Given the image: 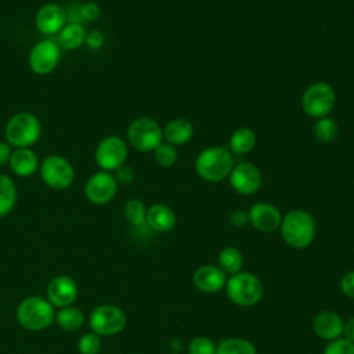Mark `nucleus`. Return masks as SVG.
Masks as SVG:
<instances>
[{
    "label": "nucleus",
    "mask_w": 354,
    "mask_h": 354,
    "mask_svg": "<svg viewBox=\"0 0 354 354\" xmlns=\"http://www.w3.org/2000/svg\"><path fill=\"white\" fill-rule=\"evenodd\" d=\"M256 145V134L249 127H238L232 131L228 141V149L232 153H249Z\"/></svg>",
    "instance_id": "5701e85b"
},
{
    "label": "nucleus",
    "mask_w": 354,
    "mask_h": 354,
    "mask_svg": "<svg viewBox=\"0 0 354 354\" xmlns=\"http://www.w3.org/2000/svg\"><path fill=\"white\" fill-rule=\"evenodd\" d=\"M234 165L232 152L225 145L207 147L195 159L198 176L209 183H218L228 178Z\"/></svg>",
    "instance_id": "f257e3e1"
},
{
    "label": "nucleus",
    "mask_w": 354,
    "mask_h": 354,
    "mask_svg": "<svg viewBox=\"0 0 354 354\" xmlns=\"http://www.w3.org/2000/svg\"><path fill=\"white\" fill-rule=\"evenodd\" d=\"M10 169L19 177L32 176L39 167V158L30 148H17L8 160Z\"/></svg>",
    "instance_id": "aec40b11"
},
{
    "label": "nucleus",
    "mask_w": 354,
    "mask_h": 354,
    "mask_svg": "<svg viewBox=\"0 0 354 354\" xmlns=\"http://www.w3.org/2000/svg\"><path fill=\"white\" fill-rule=\"evenodd\" d=\"M225 290L228 299L241 307L257 304L264 293L263 282L252 272L239 271L227 279Z\"/></svg>",
    "instance_id": "20e7f679"
},
{
    "label": "nucleus",
    "mask_w": 354,
    "mask_h": 354,
    "mask_svg": "<svg viewBox=\"0 0 354 354\" xmlns=\"http://www.w3.org/2000/svg\"><path fill=\"white\" fill-rule=\"evenodd\" d=\"M153 159L162 167H171L178 159V152L174 145L169 142H160L153 149Z\"/></svg>",
    "instance_id": "c756f323"
},
{
    "label": "nucleus",
    "mask_w": 354,
    "mask_h": 354,
    "mask_svg": "<svg viewBox=\"0 0 354 354\" xmlns=\"http://www.w3.org/2000/svg\"><path fill=\"white\" fill-rule=\"evenodd\" d=\"M173 354H178V353H173Z\"/></svg>",
    "instance_id": "a19ab883"
},
{
    "label": "nucleus",
    "mask_w": 354,
    "mask_h": 354,
    "mask_svg": "<svg viewBox=\"0 0 354 354\" xmlns=\"http://www.w3.org/2000/svg\"><path fill=\"white\" fill-rule=\"evenodd\" d=\"M129 155L126 141L119 136L104 137L94 152L95 163L101 170L115 171L118 167L124 165Z\"/></svg>",
    "instance_id": "9d476101"
},
{
    "label": "nucleus",
    "mask_w": 354,
    "mask_h": 354,
    "mask_svg": "<svg viewBox=\"0 0 354 354\" xmlns=\"http://www.w3.org/2000/svg\"><path fill=\"white\" fill-rule=\"evenodd\" d=\"M336 104L335 88L328 82L311 83L301 94L300 105L306 115L314 119L328 116Z\"/></svg>",
    "instance_id": "423d86ee"
},
{
    "label": "nucleus",
    "mask_w": 354,
    "mask_h": 354,
    "mask_svg": "<svg viewBox=\"0 0 354 354\" xmlns=\"http://www.w3.org/2000/svg\"><path fill=\"white\" fill-rule=\"evenodd\" d=\"M61 59V47L57 40L44 39L37 41L29 51L28 64L33 73L48 75L51 73Z\"/></svg>",
    "instance_id": "9b49d317"
},
{
    "label": "nucleus",
    "mask_w": 354,
    "mask_h": 354,
    "mask_svg": "<svg viewBox=\"0 0 354 354\" xmlns=\"http://www.w3.org/2000/svg\"><path fill=\"white\" fill-rule=\"evenodd\" d=\"M340 289L344 296L354 299V271L346 272L340 279Z\"/></svg>",
    "instance_id": "c9c22d12"
},
{
    "label": "nucleus",
    "mask_w": 354,
    "mask_h": 354,
    "mask_svg": "<svg viewBox=\"0 0 354 354\" xmlns=\"http://www.w3.org/2000/svg\"><path fill=\"white\" fill-rule=\"evenodd\" d=\"M113 177H115L118 184L127 185V184L133 183V180H134V170L130 166H127V165H122L120 167H118L115 170Z\"/></svg>",
    "instance_id": "f704fd0d"
},
{
    "label": "nucleus",
    "mask_w": 354,
    "mask_h": 354,
    "mask_svg": "<svg viewBox=\"0 0 354 354\" xmlns=\"http://www.w3.org/2000/svg\"><path fill=\"white\" fill-rule=\"evenodd\" d=\"M230 224L235 228H242L249 223V214L248 212L242 210V209H236L230 214Z\"/></svg>",
    "instance_id": "e433bc0d"
},
{
    "label": "nucleus",
    "mask_w": 354,
    "mask_h": 354,
    "mask_svg": "<svg viewBox=\"0 0 354 354\" xmlns=\"http://www.w3.org/2000/svg\"><path fill=\"white\" fill-rule=\"evenodd\" d=\"M77 285L75 279L68 275H58L53 278L47 286L48 301L59 308L71 306L77 297Z\"/></svg>",
    "instance_id": "dca6fc26"
},
{
    "label": "nucleus",
    "mask_w": 354,
    "mask_h": 354,
    "mask_svg": "<svg viewBox=\"0 0 354 354\" xmlns=\"http://www.w3.org/2000/svg\"><path fill=\"white\" fill-rule=\"evenodd\" d=\"M249 223L260 232H274L279 230L282 214L279 209L268 202H257L248 210Z\"/></svg>",
    "instance_id": "2eb2a0df"
},
{
    "label": "nucleus",
    "mask_w": 354,
    "mask_h": 354,
    "mask_svg": "<svg viewBox=\"0 0 354 354\" xmlns=\"http://www.w3.org/2000/svg\"><path fill=\"white\" fill-rule=\"evenodd\" d=\"M86 36L87 32L82 24L69 22L58 33L57 43L64 50H75L86 41Z\"/></svg>",
    "instance_id": "4be33fe9"
},
{
    "label": "nucleus",
    "mask_w": 354,
    "mask_h": 354,
    "mask_svg": "<svg viewBox=\"0 0 354 354\" xmlns=\"http://www.w3.org/2000/svg\"><path fill=\"white\" fill-rule=\"evenodd\" d=\"M104 40H105V37H104L102 32H100V30L94 29V30H90V32L87 33V36H86V41H84V43H86L90 48H93V50H98L100 47H102Z\"/></svg>",
    "instance_id": "4c0bfd02"
},
{
    "label": "nucleus",
    "mask_w": 354,
    "mask_h": 354,
    "mask_svg": "<svg viewBox=\"0 0 354 354\" xmlns=\"http://www.w3.org/2000/svg\"><path fill=\"white\" fill-rule=\"evenodd\" d=\"M124 217L134 228H144L147 225V207L140 199H129L124 205Z\"/></svg>",
    "instance_id": "cd10ccee"
},
{
    "label": "nucleus",
    "mask_w": 354,
    "mask_h": 354,
    "mask_svg": "<svg viewBox=\"0 0 354 354\" xmlns=\"http://www.w3.org/2000/svg\"><path fill=\"white\" fill-rule=\"evenodd\" d=\"M68 15L64 7L55 3H47L41 6L35 17V25L37 30L46 36L58 35L66 25Z\"/></svg>",
    "instance_id": "4468645a"
},
{
    "label": "nucleus",
    "mask_w": 354,
    "mask_h": 354,
    "mask_svg": "<svg viewBox=\"0 0 354 354\" xmlns=\"http://www.w3.org/2000/svg\"><path fill=\"white\" fill-rule=\"evenodd\" d=\"M88 324L98 336H113L124 329L126 314L118 306L101 304L91 311Z\"/></svg>",
    "instance_id": "6e6552de"
},
{
    "label": "nucleus",
    "mask_w": 354,
    "mask_h": 354,
    "mask_svg": "<svg viewBox=\"0 0 354 354\" xmlns=\"http://www.w3.org/2000/svg\"><path fill=\"white\" fill-rule=\"evenodd\" d=\"M118 191V183L111 171H97L84 184V195L93 205L111 202Z\"/></svg>",
    "instance_id": "ddd939ff"
},
{
    "label": "nucleus",
    "mask_w": 354,
    "mask_h": 354,
    "mask_svg": "<svg viewBox=\"0 0 354 354\" xmlns=\"http://www.w3.org/2000/svg\"><path fill=\"white\" fill-rule=\"evenodd\" d=\"M195 288L203 293H217L225 288L227 274L214 264H205L196 268L192 277Z\"/></svg>",
    "instance_id": "f3484780"
},
{
    "label": "nucleus",
    "mask_w": 354,
    "mask_h": 354,
    "mask_svg": "<svg viewBox=\"0 0 354 354\" xmlns=\"http://www.w3.org/2000/svg\"><path fill=\"white\" fill-rule=\"evenodd\" d=\"M176 213L163 203H153L147 209V225L156 232H169L176 225Z\"/></svg>",
    "instance_id": "6ab92c4d"
},
{
    "label": "nucleus",
    "mask_w": 354,
    "mask_h": 354,
    "mask_svg": "<svg viewBox=\"0 0 354 354\" xmlns=\"http://www.w3.org/2000/svg\"><path fill=\"white\" fill-rule=\"evenodd\" d=\"M188 354H216V344L205 336H196L188 343Z\"/></svg>",
    "instance_id": "2f4dec72"
},
{
    "label": "nucleus",
    "mask_w": 354,
    "mask_h": 354,
    "mask_svg": "<svg viewBox=\"0 0 354 354\" xmlns=\"http://www.w3.org/2000/svg\"><path fill=\"white\" fill-rule=\"evenodd\" d=\"M279 231L288 246L304 249L310 246L315 238V220L311 213L295 209L282 216Z\"/></svg>",
    "instance_id": "f03ea898"
},
{
    "label": "nucleus",
    "mask_w": 354,
    "mask_h": 354,
    "mask_svg": "<svg viewBox=\"0 0 354 354\" xmlns=\"http://www.w3.org/2000/svg\"><path fill=\"white\" fill-rule=\"evenodd\" d=\"M194 137V124L185 118H176L163 127V138L166 142L177 147L189 142Z\"/></svg>",
    "instance_id": "412c9836"
},
{
    "label": "nucleus",
    "mask_w": 354,
    "mask_h": 354,
    "mask_svg": "<svg viewBox=\"0 0 354 354\" xmlns=\"http://www.w3.org/2000/svg\"><path fill=\"white\" fill-rule=\"evenodd\" d=\"M216 354H257L250 340L242 337H228L216 346Z\"/></svg>",
    "instance_id": "bb28decb"
},
{
    "label": "nucleus",
    "mask_w": 354,
    "mask_h": 354,
    "mask_svg": "<svg viewBox=\"0 0 354 354\" xmlns=\"http://www.w3.org/2000/svg\"><path fill=\"white\" fill-rule=\"evenodd\" d=\"M101 14V8L95 1H88L80 6V18L82 21H87V22H94L100 18Z\"/></svg>",
    "instance_id": "72a5a7b5"
},
{
    "label": "nucleus",
    "mask_w": 354,
    "mask_h": 354,
    "mask_svg": "<svg viewBox=\"0 0 354 354\" xmlns=\"http://www.w3.org/2000/svg\"><path fill=\"white\" fill-rule=\"evenodd\" d=\"M77 348L80 354H98V351L101 350L100 336L94 332L84 333L77 342Z\"/></svg>",
    "instance_id": "7c9ffc66"
},
{
    "label": "nucleus",
    "mask_w": 354,
    "mask_h": 354,
    "mask_svg": "<svg viewBox=\"0 0 354 354\" xmlns=\"http://www.w3.org/2000/svg\"><path fill=\"white\" fill-rule=\"evenodd\" d=\"M342 337H344V339H347V340L354 343V317H351L348 321L344 322Z\"/></svg>",
    "instance_id": "ea45409f"
},
{
    "label": "nucleus",
    "mask_w": 354,
    "mask_h": 354,
    "mask_svg": "<svg viewBox=\"0 0 354 354\" xmlns=\"http://www.w3.org/2000/svg\"><path fill=\"white\" fill-rule=\"evenodd\" d=\"M324 354H354V343L344 337H337L326 344Z\"/></svg>",
    "instance_id": "473e14b6"
},
{
    "label": "nucleus",
    "mask_w": 354,
    "mask_h": 354,
    "mask_svg": "<svg viewBox=\"0 0 354 354\" xmlns=\"http://www.w3.org/2000/svg\"><path fill=\"white\" fill-rule=\"evenodd\" d=\"M162 140L163 129L151 118H137L127 127V141L138 152H153Z\"/></svg>",
    "instance_id": "0eeeda50"
},
{
    "label": "nucleus",
    "mask_w": 354,
    "mask_h": 354,
    "mask_svg": "<svg viewBox=\"0 0 354 354\" xmlns=\"http://www.w3.org/2000/svg\"><path fill=\"white\" fill-rule=\"evenodd\" d=\"M17 203V187L11 177L0 174V217L7 216Z\"/></svg>",
    "instance_id": "393cba45"
},
{
    "label": "nucleus",
    "mask_w": 354,
    "mask_h": 354,
    "mask_svg": "<svg viewBox=\"0 0 354 354\" xmlns=\"http://www.w3.org/2000/svg\"><path fill=\"white\" fill-rule=\"evenodd\" d=\"M55 321L64 330L75 332L84 324V314L77 307H64L55 314Z\"/></svg>",
    "instance_id": "b1692460"
},
{
    "label": "nucleus",
    "mask_w": 354,
    "mask_h": 354,
    "mask_svg": "<svg viewBox=\"0 0 354 354\" xmlns=\"http://www.w3.org/2000/svg\"><path fill=\"white\" fill-rule=\"evenodd\" d=\"M40 177L47 187L61 191L71 187L75 178V170L66 158L50 155L40 165Z\"/></svg>",
    "instance_id": "1a4fd4ad"
},
{
    "label": "nucleus",
    "mask_w": 354,
    "mask_h": 354,
    "mask_svg": "<svg viewBox=\"0 0 354 354\" xmlns=\"http://www.w3.org/2000/svg\"><path fill=\"white\" fill-rule=\"evenodd\" d=\"M40 134V120L30 112H18L6 124V140L15 148H29L39 140Z\"/></svg>",
    "instance_id": "39448f33"
},
{
    "label": "nucleus",
    "mask_w": 354,
    "mask_h": 354,
    "mask_svg": "<svg viewBox=\"0 0 354 354\" xmlns=\"http://www.w3.org/2000/svg\"><path fill=\"white\" fill-rule=\"evenodd\" d=\"M343 325L344 321L342 317L333 311H321L313 319V330L315 335L328 342L342 337Z\"/></svg>",
    "instance_id": "a211bd4d"
},
{
    "label": "nucleus",
    "mask_w": 354,
    "mask_h": 354,
    "mask_svg": "<svg viewBox=\"0 0 354 354\" xmlns=\"http://www.w3.org/2000/svg\"><path fill=\"white\" fill-rule=\"evenodd\" d=\"M217 261H218V267L225 274L234 275L241 271V268L243 266V256L239 249H236L234 246H227V248L221 249V252L218 253Z\"/></svg>",
    "instance_id": "a878e982"
},
{
    "label": "nucleus",
    "mask_w": 354,
    "mask_h": 354,
    "mask_svg": "<svg viewBox=\"0 0 354 354\" xmlns=\"http://www.w3.org/2000/svg\"><path fill=\"white\" fill-rule=\"evenodd\" d=\"M55 319L54 306L41 296L25 297L17 308L18 324L28 330L48 328Z\"/></svg>",
    "instance_id": "7ed1b4c3"
},
{
    "label": "nucleus",
    "mask_w": 354,
    "mask_h": 354,
    "mask_svg": "<svg viewBox=\"0 0 354 354\" xmlns=\"http://www.w3.org/2000/svg\"><path fill=\"white\" fill-rule=\"evenodd\" d=\"M231 188L239 195H252L257 192L263 184L260 169L250 162H239L234 165L230 176Z\"/></svg>",
    "instance_id": "f8f14e48"
},
{
    "label": "nucleus",
    "mask_w": 354,
    "mask_h": 354,
    "mask_svg": "<svg viewBox=\"0 0 354 354\" xmlns=\"http://www.w3.org/2000/svg\"><path fill=\"white\" fill-rule=\"evenodd\" d=\"M339 131V126L336 123L335 119L325 116V118H319L315 119V123L313 126V133L314 137L321 141V142H332Z\"/></svg>",
    "instance_id": "c85d7f7f"
},
{
    "label": "nucleus",
    "mask_w": 354,
    "mask_h": 354,
    "mask_svg": "<svg viewBox=\"0 0 354 354\" xmlns=\"http://www.w3.org/2000/svg\"><path fill=\"white\" fill-rule=\"evenodd\" d=\"M11 152V145L7 141H0V166L8 163Z\"/></svg>",
    "instance_id": "58836bf2"
}]
</instances>
